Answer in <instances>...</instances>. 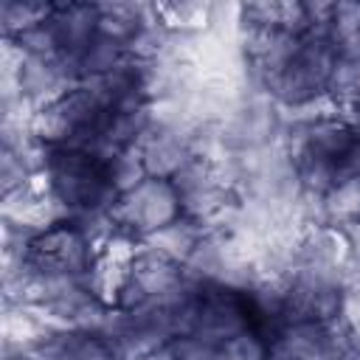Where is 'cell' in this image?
<instances>
[{"label":"cell","mask_w":360,"mask_h":360,"mask_svg":"<svg viewBox=\"0 0 360 360\" xmlns=\"http://www.w3.org/2000/svg\"><path fill=\"white\" fill-rule=\"evenodd\" d=\"M183 219V200L172 180L146 177L132 191L121 194L112 205L115 231L127 239L143 242L152 233Z\"/></svg>","instance_id":"cell-1"},{"label":"cell","mask_w":360,"mask_h":360,"mask_svg":"<svg viewBox=\"0 0 360 360\" xmlns=\"http://www.w3.org/2000/svg\"><path fill=\"white\" fill-rule=\"evenodd\" d=\"M96 11H98V34L127 48L149 22H155V6H141V3H96Z\"/></svg>","instance_id":"cell-2"},{"label":"cell","mask_w":360,"mask_h":360,"mask_svg":"<svg viewBox=\"0 0 360 360\" xmlns=\"http://www.w3.org/2000/svg\"><path fill=\"white\" fill-rule=\"evenodd\" d=\"M53 14V3H31V0H6L0 8V22L6 39H17L20 34L48 22Z\"/></svg>","instance_id":"cell-4"},{"label":"cell","mask_w":360,"mask_h":360,"mask_svg":"<svg viewBox=\"0 0 360 360\" xmlns=\"http://www.w3.org/2000/svg\"><path fill=\"white\" fill-rule=\"evenodd\" d=\"M318 211L323 225L335 231H346L349 225H354L360 219V177L335 183L318 202Z\"/></svg>","instance_id":"cell-3"},{"label":"cell","mask_w":360,"mask_h":360,"mask_svg":"<svg viewBox=\"0 0 360 360\" xmlns=\"http://www.w3.org/2000/svg\"><path fill=\"white\" fill-rule=\"evenodd\" d=\"M169 360H228L225 346L200 335H174L166 343Z\"/></svg>","instance_id":"cell-5"}]
</instances>
